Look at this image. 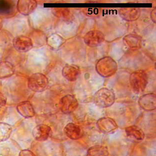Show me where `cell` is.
<instances>
[{
    "label": "cell",
    "mask_w": 156,
    "mask_h": 156,
    "mask_svg": "<svg viewBox=\"0 0 156 156\" xmlns=\"http://www.w3.org/2000/svg\"><path fill=\"white\" fill-rule=\"evenodd\" d=\"M118 69L114 60L109 56L104 57L98 60L96 65V70L100 75L105 78L111 77L115 74Z\"/></svg>",
    "instance_id": "cell-1"
},
{
    "label": "cell",
    "mask_w": 156,
    "mask_h": 156,
    "mask_svg": "<svg viewBox=\"0 0 156 156\" xmlns=\"http://www.w3.org/2000/svg\"><path fill=\"white\" fill-rule=\"evenodd\" d=\"M115 101V95L110 89L103 87L96 92L93 97L94 104L100 108H106L113 105Z\"/></svg>",
    "instance_id": "cell-2"
},
{
    "label": "cell",
    "mask_w": 156,
    "mask_h": 156,
    "mask_svg": "<svg viewBox=\"0 0 156 156\" xmlns=\"http://www.w3.org/2000/svg\"><path fill=\"white\" fill-rule=\"evenodd\" d=\"M130 83L135 93L140 94L144 92L148 83L147 73L143 70H138L131 74Z\"/></svg>",
    "instance_id": "cell-3"
},
{
    "label": "cell",
    "mask_w": 156,
    "mask_h": 156,
    "mask_svg": "<svg viewBox=\"0 0 156 156\" xmlns=\"http://www.w3.org/2000/svg\"><path fill=\"white\" fill-rule=\"evenodd\" d=\"M48 85L49 80L46 75L42 73H35L28 78V87L33 92H43L47 88Z\"/></svg>",
    "instance_id": "cell-4"
},
{
    "label": "cell",
    "mask_w": 156,
    "mask_h": 156,
    "mask_svg": "<svg viewBox=\"0 0 156 156\" xmlns=\"http://www.w3.org/2000/svg\"><path fill=\"white\" fill-rule=\"evenodd\" d=\"M78 102L76 97L72 94H67L61 98L59 108L65 114H69L74 112L78 108Z\"/></svg>",
    "instance_id": "cell-5"
},
{
    "label": "cell",
    "mask_w": 156,
    "mask_h": 156,
    "mask_svg": "<svg viewBox=\"0 0 156 156\" xmlns=\"http://www.w3.org/2000/svg\"><path fill=\"white\" fill-rule=\"evenodd\" d=\"M13 44L15 49L20 52H27L31 50L33 47L31 38L24 35L16 37L13 39Z\"/></svg>",
    "instance_id": "cell-6"
},
{
    "label": "cell",
    "mask_w": 156,
    "mask_h": 156,
    "mask_svg": "<svg viewBox=\"0 0 156 156\" xmlns=\"http://www.w3.org/2000/svg\"><path fill=\"white\" fill-rule=\"evenodd\" d=\"M104 35L101 31L94 30L88 32L84 37V41L89 47L99 46L104 41Z\"/></svg>",
    "instance_id": "cell-7"
},
{
    "label": "cell",
    "mask_w": 156,
    "mask_h": 156,
    "mask_svg": "<svg viewBox=\"0 0 156 156\" xmlns=\"http://www.w3.org/2000/svg\"><path fill=\"white\" fill-rule=\"evenodd\" d=\"M51 133L50 127L44 124L37 125L32 130L33 137L38 141H45L47 140L51 136Z\"/></svg>",
    "instance_id": "cell-8"
},
{
    "label": "cell",
    "mask_w": 156,
    "mask_h": 156,
    "mask_svg": "<svg viewBox=\"0 0 156 156\" xmlns=\"http://www.w3.org/2000/svg\"><path fill=\"white\" fill-rule=\"evenodd\" d=\"M97 128L104 133L114 132L118 129V125L113 119L110 117H102L97 122Z\"/></svg>",
    "instance_id": "cell-9"
},
{
    "label": "cell",
    "mask_w": 156,
    "mask_h": 156,
    "mask_svg": "<svg viewBox=\"0 0 156 156\" xmlns=\"http://www.w3.org/2000/svg\"><path fill=\"white\" fill-rule=\"evenodd\" d=\"M139 105L145 111H152L156 108V96L154 94H147L140 97Z\"/></svg>",
    "instance_id": "cell-10"
},
{
    "label": "cell",
    "mask_w": 156,
    "mask_h": 156,
    "mask_svg": "<svg viewBox=\"0 0 156 156\" xmlns=\"http://www.w3.org/2000/svg\"><path fill=\"white\" fill-rule=\"evenodd\" d=\"M65 134L72 140H77L82 137L84 131L80 125L74 123H69L64 128Z\"/></svg>",
    "instance_id": "cell-11"
},
{
    "label": "cell",
    "mask_w": 156,
    "mask_h": 156,
    "mask_svg": "<svg viewBox=\"0 0 156 156\" xmlns=\"http://www.w3.org/2000/svg\"><path fill=\"white\" fill-rule=\"evenodd\" d=\"M37 5L35 1H18L17 8L20 14L28 16L34 12Z\"/></svg>",
    "instance_id": "cell-12"
},
{
    "label": "cell",
    "mask_w": 156,
    "mask_h": 156,
    "mask_svg": "<svg viewBox=\"0 0 156 156\" xmlns=\"http://www.w3.org/2000/svg\"><path fill=\"white\" fill-rule=\"evenodd\" d=\"M17 110L20 115L26 119L32 118L35 115L34 107L29 101H24L19 103L17 106Z\"/></svg>",
    "instance_id": "cell-13"
},
{
    "label": "cell",
    "mask_w": 156,
    "mask_h": 156,
    "mask_svg": "<svg viewBox=\"0 0 156 156\" xmlns=\"http://www.w3.org/2000/svg\"><path fill=\"white\" fill-rule=\"evenodd\" d=\"M80 71L78 66L67 65L63 68L62 75L63 77L70 82H74L78 79Z\"/></svg>",
    "instance_id": "cell-14"
},
{
    "label": "cell",
    "mask_w": 156,
    "mask_h": 156,
    "mask_svg": "<svg viewBox=\"0 0 156 156\" xmlns=\"http://www.w3.org/2000/svg\"><path fill=\"white\" fill-rule=\"evenodd\" d=\"M119 14L124 20L133 22L139 18L140 11L138 8H121L119 11Z\"/></svg>",
    "instance_id": "cell-15"
},
{
    "label": "cell",
    "mask_w": 156,
    "mask_h": 156,
    "mask_svg": "<svg viewBox=\"0 0 156 156\" xmlns=\"http://www.w3.org/2000/svg\"><path fill=\"white\" fill-rule=\"evenodd\" d=\"M124 41L127 45L132 49H139L142 45V38L136 34H129L125 36Z\"/></svg>",
    "instance_id": "cell-16"
},
{
    "label": "cell",
    "mask_w": 156,
    "mask_h": 156,
    "mask_svg": "<svg viewBox=\"0 0 156 156\" xmlns=\"http://www.w3.org/2000/svg\"><path fill=\"white\" fill-rule=\"evenodd\" d=\"M125 132L129 137L138 141H142L145 138V134L142 129L136 125H131L125 129Z\"/></svg>",
    "instance_id": "cell-17"
},
{
    "label": "cell",
    "mask_w": 156,
    "mask_h": 156,
    "mask_svg": "<svg viewBox=\"0 0 156 156\" xmlns=\"http://www.w3.org/2000/svg\"><path fill=\"white\" fill-rule=\"evenodd\" d=\"M15 73L13 65L8 61L0 62V79L9 78Z\"/></svg>",
    "instance_id": "cell-18"
},
{
    "label": "cell",
    "mask_w": 156,
    "mask_h": 156,
    "mask_svg": "<svg viewBox=\"0 0 156 156\" xmlns=\"http://www.w3.org/2000/svg\"><path fill=\"white\" fill-rule=\"evenodd\" d=\"M109 151L104 146L96 145L90 147L88 150L87 156H108Z\"/></svg>",
    "instance_id": "cell-19"
},
{
    "label": "cell",
    "mask_w": 156,
    "mask_h": 156,
    "mask_svg": "<svg viewBox=\"0 0 156 156\" xmlns=\"http://www.w3.org/2000/svg\"><path fill=\"white\" fill-rule=\"evenodd\" d=\"M12 131V127L11 125L7 123L0 122V142L8 140Z\"/></svg>",
    "instance_id": "cell-20"
},
{
    "label": "cell",
    "mask_w": 156,
    "mask_h": 156,
    "mask_svg": "<svg viewBox=\"0 0 156 156\" xmlns=\"http://www.w3.org/2000/svg\"><path fill=\"white\" fill-rule=\"evenodd\" d=\"M15 9V4L12 1H0V16L1 15H9Z\"/></svg>",
    "instance_id": "cell-21"
},
{
    "label": "cell",
    "mask_w": 156,
    "mask_h": 156,
    "mask_svg": "<svg viewBox=\"0 0 156 156\" xmlns=\"http://www.w3.org/2000/svg\"><path fill=\"white\" fill-rule=\"evenodd\" d=\"M52 11L55 16L61 19H66L70 14V11L67 8H54Z\"/></svg>",
    "instance_id": "cell-22"
},
{
    "label": "cell",
    "mask_w": 156,
    "mask_h": 156,
    "mask_svg": "<svg viewBox=\"0 0 156 156\" xmlns=\"http://www.w3.org/2000/svg\"><path fill=\"white\" fill-rule=\"evenodd\" d=\"M19 156H35V155L29 150H23L20 151Z\"/></svg>",
    "instance_id": "cell-23"
},
{
    "label": "cell",
    "mask_w": 156,
    "mask_h": 156,
    "mask_svg": "<svg viewBox=\"0 0 156 156\" xmlns=\"http://www.w3.org/2000/svg\"><path fill=\"white\" fill-rule=\"evenodd\" d=\"M7 104V98L3 93L0 92V107L5 106Z\"/></svg>",
    "instance_id": "cell-24"
},
{
    "label": "cell",
    "mask_w": 156,
    "mask_h": 156,
    "mask_svg": "<svg viewBox=\"0 0 156 156\" xmlns=\"http://www.w3.org/2000/svg\"><path fill=\"white\" fill-rule=\"evenodd\" d=\"M156 9H153L152 11V12L151 13V18L152 21L154 23H156Z\"/></svg>",
    "instance_id": "cell-25"
},
{
    "label": "cell",
    "mask_w": 156,
    "mask_h": 156,
    "mask_svg": "<svg viewBox=\"0 0 156 156\" xmlns=\"http://www.w3.org/2000/svg\"><path fill=\"white\" fill-rule=\"evenodd\" d=\"M3 18H2L1 16H0V30H1L3 27Z\"/></svg>",
    "instance_id": "cell-26"
}]
</instances>
